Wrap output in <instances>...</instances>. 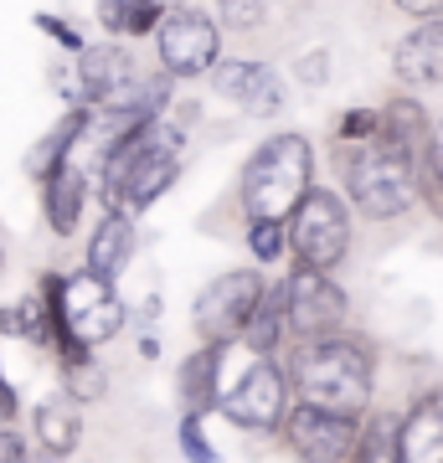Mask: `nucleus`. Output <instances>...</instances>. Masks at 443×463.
Listing matches in <instances>:
<instances>
[{
	"label": "nucleus",
	"mask_w": 443,
	"mask_h": 463,
	"mask_svg": "<svg viewBox=\"0 0 443 463\" xmlns=\"http://www.w3.org/2000/svg\"><path fill=\"white\" fill-rule=\"evenodd\" d=\"M397 448H402V463H443V397L418 402L397 422Z\"/></svg>",
	"instance_id": "nucleus-14"
},
{
	"label": "nucleus",
	"mask_w": 443,
	"mask_h": 463,
	"mask_svg": "<svg viewBox=\"0 0 443 463\" xmlns=\"http://www.w3.org/2000/svg\"><path fill=\"white\" fill-rule=\"evenodd\" d=\"M82 129H88V109L67 114L52 134H42V139L32 145V155H26V170H32L36 181H47L57 165H67V160H72V145L82 139Z\"/></svg>",
	"instance_id": "nucleus-19"
},
{
	"label": "nucleus",
	"mask_w": 443,
	"mask_h": 463,
	"mask_svg": "<svg viewBox=\"0 0 443 463\" xmlns=\"http://www.w3.org/2000/svg\"><path fill=\"white\" fill-rule=\"evenodd\" d=\"M284 330H289V298H284V288H268V294L258 298L253 319H247L243 345L253 350V355H274L279 340H284Z\"/></svg>",
	"instance_id": "nucleus-20"
},
{
	"label": "nucleus",
	"mask_w": 443,
	"mask_h": 463,
	"mask_svg": "<svg viewBox=\"0 0 443 463\" xmlns=\"http://www.w3.org/2000/svg\"><path fill=\"white\" fill-rule=\"evenodd\" d=\"M212 83L222 99L243 103L253 114H279L284 109V83L268 62H217L212 67Z\"/></svg>",
	"instance_id": "nucleus-12"
},
{
	"label": "nucleus",
	"mask_w": 443,
	"mask_h": 463,
	"mask_svg": "<svg viewBox=\"0 0 443 463\" xmlns=\"http://www.w3.org/2000/svg\"><path fill=\"white\" fill-rule=\"evenodd\" d=\"M181 448H186V458L191 463H217V453L207 448V432H201L197 412H186V422H181Z\"/></svg>",
	"instance_id": "nucleus-28"
},
{
	"label": "nucleus",
	"mask_w": 443,
	"mask_h": 463,
	"mask_svg": "<svg viewBox=\"0 0 443 463\" xmlns=\"http://www.w3.org/2000/svg\"><path fill=\"white\" fill-rule=\"evenodd\" d=\"M433 149L443 155V124H433Z\"/></svg>",
	"instance_id": "nucleus-37"
},
{
	"label": "nucleus",
	"mask_w": 443,
	"mask_h": 463,
	"mask_svg": "<svg viewBox=\"0 0 443 463\" xmlns=\"http://www.w3.org/2000/svg\"><path fill=\"white\" fill-rule=\"evenodd\" d=\"M381 139H392L397 149H408V155H423L428 145H433V124H428L423 103L412 99H392L387 109H381V124H377Z\"/></svg>",
	"instance_id": "nucleus-18"
},
{
	"label": "nucleus",
	"mask_w": 443,
	"mask_h": 463,
	"mask_svg": "<svg viewBox=\"0 0 443 463\" xmlns=\"http://www.w3.org/2000/svg\"><path fill=\"white\" fill-rule=\"evenodd\" d=\"M392 67L402 83H438L443 78V16H423V26H412L392 52Z\"/></svg>",
	"instance_id": "nucleus-13"
},
{
	"label": "nucleus",
	"mask_w": 443,
	"mask_h": 463,
	"mask_svg": "<svg viewBox=\"0 0 443 463\" xmlns=\"http://www.w3.org/2000/svg\"><path fill=\"white\" fill-rule=\"evenodd\" d=\"M222 355H227V345H207L181 365L176 392H181L186 412L201 417V412H212V407H222Z\"/></svg>",
	"instance_id": "nucleus-15"
},
{
	"label": "nucleus",
	"mask_w": 443,
	"mask_h": 463,
	"mask_svg": "<svg viewBox=\"0 0 443 463\" xmlns=\"http://www.w3.org/2000/svg\"><path fill=\"white\" fill-rule=\"evenodd\" d=\"M397 11H408V16H443V0H392Z\"/></svg>",
	"instance_id": "nucleus-32"
},
{
	"label": "nucleus",
	"mask_w": 443,
	"mask_h": 463,
	"mask_svg": "<svg viewBox=\"0 0 443 463\" xmlns=\"http://www.w3.org/2000/svg\"><path fill=\"white\" fill-rule=\"evenodd\" d=\"M130 258H134V216L130 212H109L99 222V232H93V242H88V268H93L99 279L114 283Z\"/></svg>",
	"instance_id": "nucleus-16"
},
{
	"label": "nucleus",
	"mask_w": 443,
	"mask_h": 463,
	"mask_svg": "<svg viewBox=\"0 0 443 463\" xmlns=\"http://www.w3.org/2000/svg\"><path fill=\"white\" fill-rule=\"evenodd\" d=\"M284 298H289V330L299 340H325V335H341L345 325V294L341 283L330 279L325 268L294 263L289 283H284Z\"/></svg>",
	"instance_id": "nucleus-7"
},
{
	"label": "nucleus",
	"mask_w": 443,
	"mask_h": 463,
	"mask_svg": "<svg viewBox=\"0 0 443 463\" xmlns=\"http://www.w3.org/2000/svg\"><path fill=\"white\" fill-rule=\"evenodd\" d=\"M160 67L170 78H201V72H212L217 67V52H222V32H217L212 16H201V11H165L160 26Z\"/></svg>",
	"instance_id": "nucleus-9"
},
{
	"label": "nucleus",
	"mask_w": 443,
	"mask_h": 463,
	"mask_svg": "<svg viewBox=\"0 0 443 463\" xmlns=\"http://www.w3.org/2000/svg\"><path fill=\"white\" fill-rule=\"evenodd\" d=\"M0 330L26 335V340H36V345H47V340H52L47 304H42V298H21L16 309H5V315H0Z\"/></svg>",
	"instance_id": "nucleus-24"
},
{
	"label": "nucleus",
	"mask_w": 443,
	"mask_h": 463,
	"mask_svg": "<svg viewBox=\"0 0 443 463\" xmlns=\"http://www.w3.org/2000/svg\"><path fill=\"white\" fill-rule=\"evenodd\" d=\"M263 294H268V288H263V279L253 268L222 273L217 283H207L197 294V309H191V315H197V335L207 345H232V340H243L247 319H253Z\"/></svg>",
	"instance_id": "nucleus-6"
},
{
	"label": "nucleus",
	"mask_w": 443,
	"mask_h": 463,
	"mask_svg": "<svg viewBox=\"0 0 443 463\" xmlns=\"http://www.w3.org/2000/svg\"><path fill=\"white\" fill-rule=\"evenodd\" d=\"M289 248H294V263H310V268H335L351 248V216H345L341 196L335 191H320L310 185L299 212L289 216Z\"/></svg>",
	"instance_id": "nucleus-5"
},
{
	"label": "nucleus",
	"mask_w": 443,
	"mask_h": 463,
	"mask_svg": "<svg viewBox=\"0 0 443 463\" xmlns=\"http://www.w3.org/2000/svg\"><path fill=\"white\" fill-rule=\"evenodd\" d=\"M99 21L109 26V32L145 36V32H155V26H160V5H155V0H103Z\"/></svg>",
	"instance_id": "nucleus-22"
},
{
	"label": "nucleus",
	"mask_w": 443,
	"mask_h": 463,
	"mask_svg": "<svg viewBox=\"0 0 443 463\" xmlns=\"http://www.w3.org/2000/svg\"><path fill=\"white\" fill-rule=\"evenodd\" d=\"M289 386L310 407L361 417L366 402H371V355H366V345L345 340V335L299 340L294 361H289Z\"/></svg>",
	"instance_id": "nucleus-1"
},
{
	"label": "nucleus",
	"mask_w": 443,
	"mask_h": 463,
	"mask_svg": "<svg viewBox=\"0 0 443 463\" xmlns=\"http://www.w3.org/2000/svg\"><path fill=\"white\" fill-rule=\"evenodd\" d=\"M341 170H345V185H351V196L361 206L366 216H402L418 201V155L408 149H397L392 139H361V145H351L341 155Z\"/></svg>",
	"instance_id": "nucleus-4"
},
{
	"label": "nucleus",
	"mask_w": 443,
	"mask_h": 463,
	"mask_svg": "<svg viewBox=\"0 0 443 463\" xmlns=\"http://www.w3.org/2000/svg\"><path fill=\"white\" fill-rule=\"evenodd\" d=\"M36 26H42V32H52L57 42H63V47H78V32H67L57 16H36ZM78 52H82V47H78Z\"/></svg>",
	"instance_id": "nucleus-34"
},
{
	"label": "nucleus",
	"mask_w": 443,
	"mask_h": 463,
	"mask_svg": "<svg viewBox=\"0 0 443 463\" xmlns=\"http://www.w3.org/2000/svg\"><path fill=\"white\" fill-rule=\"evenodd\" d=\"M377 124H381V114H366V109H351V114L341 118V139H356V145H361V139H371V134H377Z\"/></svg>",
	"instance_id": "nucleus-29"
},
{
	"label": "nucleus",
	"mask_w": 443,
	"mask_h": 463,
	"mask_svg": "<svg viewBox=\"0 0 443 463\" xmlns=\"http://www.w3.org/2000/svg\"><path fill=\"white\" fill-rule=\"evenodd\" d=\"M32 428H36V443L52 448V453H63V458L82 438V422H78V407L72 402H42L32 417Z\"/></svg>",
	"instance_id": "nucleus-21"
},
{
	"label": "nucleus",
	"mask_w": 443,
	"mask_h": 463,
	"mask_svg": "<svg viewBox=\"0 0 443 463\" xmlns=\"http://www.w3.org/2000/svg\"><path fill=\"white\" fill-rule=\"evenodd\" d=\"M314 181V155L304 134H274L243 165V212L247 222H289Z\"/></svg>",
	"instance_id": "nucleus-3"
},
{
	"label": "nucleus",
	"mask_w": 443,
	"mask_h": 463,
	"mask_svg": "<svg viewBox=\"0 0 443 463\" xmlns=\"http://www.w3.org/2000/svg\"><path fill=\"white\" fill-rule=\"evenodd\" d=\"M247 242H253L258 263H274L289 248V232H284V222H247Z\"/></svg>",
	"instance_id": "nucleus-26"
},
{
	"label": "nucleus",
	"mask_w": 443,
	"mask_h": 463,
	"mask_svg": "<svg viewBox=\"0 0 443 463\" xmlns=\"http://www.w3.org/2000/svg\"><path fill=\"white\" fill-rule=\"evenodd\" d=\"M78 93L88 109H114V103H130L140 93V78H134V57L124 47H82L78 52Z\"/></svg>",
	"instance_id": "nucleus-11"
},
{
	"label": "nucleus",
	"mask_w": 443,
	"mask_h": 463,
	"mask_svg": "<svg viewBox=\"0 0 443 463\" xmlns=\"http://www.w3.org/2000/svg\"><path fill=\"white\" fill-rule=\"evenodd\" d=\"M0 463H26L21 438H16V432H5V428H0Z\"/></svg>",
	"instance_id": "nucleus-33"
},
{
	"label": "nucleus",
	"mask_w": 443,
	"mask_h": 463,
	"mask_svg": "<svg viewBox=\"0 0 443 463\" xmlns=\"http://www.w3.org/2000/svg\"><path fill=\"white\" fill-rule=\"evenodd\" d=\"M418 196L428 201V212L443 216V155L433 145L418 155Z\"/></svg>",
	"instance_id": "nucleus-25"
},
{
	"label": "nucleus",
	"mask_w": 443,
	"mask_h": 463,
	"mask_svg": "<svg viewBox=\"0 0 443 463\" xmlns=\"http://www.w3.org/2000/svg\"><path fill=\"white\" fill-rule=\"evenodd\" d=\"M351 463H402V448H397V422L392 417H371L356 438V453Z\"/></svg>",
	"instance_id": "nucleus-23"
},
{
	"label": "nucleus",
	"mask_w": 443,
	"mask_h": 463,
	"mask_svg": "<svg viewBox=\"0 0 443 463\" xmlns=\"http://www.w3.org/2000/svg\"><path fill=\"white\" fill-rule=\"evenodd\" d=\"M222 11H227V26L253 32V26L263 21V0H222Z\"/></svg>",
	"instance_id": "nucleus-30"
},
{
	"label": "nucleus",
	"mask_w": 443,
	"mask_h": 463,
	"mask_svg": "<svg viewBox=\"0 0 443 463\" xmlns=\"http://www.w3.org/2000/svg\"><path fill=\"white\" fill-rule=\"evenodd\" d=\"M26 463H67V458H63V453H52V448L36 443V453H26Z\"/></svg>",
	"instance_id": "nucleus-36"
},
{
	"label": "nucleus",
	"mask_w": 443,
	"mask_h": 463,
	"mask_svg": "<svg viewBox=\"0 0 443 463\" xmlns=\"http://www.w3.org/2000/svg\"><path fill=\"white\" fill-rule=\"evenodd\" d=\"M181 175V134L170 124L149 118L145 129H134L124 145L103 160V196L109 212H145L155 206V196L170 191V181Z\"/></svg>",
	"instance_id": "nucleus-2"
},
{
	"label": "nucleus",
	"mask_w": 443,
	"mask_h": 463,
	"mask_svg": "<svg viewBox=\"0 0 443 463\" xmlns=\"http://www.w3.org/2000/svg\"><path fill=\"white\" fill-rule=\"evenodd\" d=\"M222 412L237 428H253V432L284 428V417H289V376L274 361L247 365L243 376H237V386L222 392Z\"/></svg>",
	"instance_id": "nucleus-10"
},
{
	"label": "nucleus",
	"mask_w": 443,
	"mask_h": 463,
	"mask_svg": "<svg viewBox=\"0 0 443 463\" xmlns=\"http://www.w3.org/2000/svg\"><path fill=\"white\" fill-rule=\"evenodd\" d=\"M67 386L78 402H99L103 397V371L99 361H67Z\"/></svg>",
	"instance_id": "nucleus-27"
},
{
	"label": "nucleus",
	"mask_w": 443,
	"mask_h": 463,
	"mask_svg": "<svg viewBox=\"0 0 443 463\" xmlns=\"http://www.w3.org/2000/svg\"><path fill=\"white\" fill-rule=\"evenodd\" d=\"M47 222L57 237H72L78 232V216H82V201H88V175H82L78 160H67L47 175Z\"/></svg>",
	"instance_id": "nucleus-17"
},
{
	"label": "nucleus",
	"mask_w": 443,
	"mask_h": 463,
	"mask_svg": "<svg viewBox=\"0 0 443 463\" xmlns=\"http://www.w3.org/2000/svg\"><path fill=\"white\" fill-rule=\"evenodd\" d=\"M0 417H16V392H11L5 371H0Z\"/></svg>",
	"instance_id": "nucleus-35"
},
{
	"label": "nucleus",
	"mask_w": 443,
	"mask_h": 463,
	"mask_svg": "<svg viewBox=\"0 0 443 463\" xmlns=\"http://www.w3.org/2000/svg\"><path fill=\"white\" fill-rule=\"evenodd\" d=\"M325 67H330L325 52H310V57L299 62V78H304V83H325Z\"/></svg>",
	"instance_id": "nucleus-31"
},
{
	"label": "nucleus",
	"mask_w": 443,
	"mask_h": 463,
	"mask_svg": "<svg viewBox=\"0 0 443 463\" xmlns=\"http://www.w3.org/2000/svg\"><path fill=\"white\" fill-rule=\"evenodd\" d=\"M284 432H289V448H294L299 463H351L361 422L351 412H325V407L299 402L284 417Z\"/></svg>",
	"instance_id": "nucleus-8"
}]
</instances>
